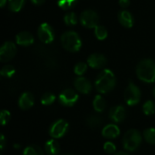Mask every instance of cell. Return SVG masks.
<instances>
[{
    "instance_id": "1",
    "label": "cell",
    "mask_w": 155,
    "mask_h": 155,
    "mask_svg": "<svg viewBox=\"0 0 155 155\" xmlns=\"http://www.w3.org/2000/svg\"><path fill=\"white\" fill-rule=\"evenodd\" d=\"M116 86V77L109 69H104L96 77L94 87L100 94H107Z\"/></svg>"
},
{
    "instance_id": "2",
    "label": "cell",
    "mask_w": 155,
    "mask_h": 155,
    "mask_svg": "<svg viewBox=\"0 0 155 155\" xmlns=\"http://www.w3.org/2000/svg\"><path fill=\"white\" fill-rule=\"evenodd\" d=\"M137 78L145 83L155 82V61L151 58L141 60L136 67Z\"/></svg>"
},
{
    "instance_id": "3",
    "label": "cell",
    "mask_w": 155,
    "mask_h": 155,
    "mask_svg": "<svg viewBox=\"0 0 155 155\" xmlns=\"http://www.w3.org/2000/svg\"><path fill=\"white\" fill-rule=\"evenodd\" d=\"M143 136L138 130L131 129L127 131L123 138L124 148L127 152H135L142 144Z\"/></svg>"
},
{
    "instance_id": "4",
    "label": "cell",
    "mask_w": 155,
    "mask_h": 155,
    "mask_svg": "<svg viewBox=\"0 0 155 155\" xmlns=\"http://www.w3.org/2000/svg\"><path fill=\"white\" fill-rule=\"evenodd\" d=\"M61 43L64 49L69 52H77L82 47V40L74 31H66L61 36Z\"/></svg>"
},
{
    "instance_id": "5",
    "label": "cell",
    "mask_w": 155,
    "mask_h": 155,
    "mask_svg": "<svg viewBox=\"0 0 155 155\" xmlns=\"http://www.w3.org/2000/svg\"><path fill=\"white\" fill-rule=\"evenodd\" d=\"M124 101L128 106H135L141 101L142 92L139 87L133 81H130L124 90Z\"/></svg>"
},
{
    "instance_id": "6",
    "label": "cell",
    "mask_w": 155,
    "mask_h": 155,
    "mask_svg": "<svg viewBox=\"0 0 155 155\" xmlns=\"http://www.w3.org/2000/svg\"><path fill=\"white\" fill-rule=\"evenodd\" d=\"M69 130V123L67 121L59 119L55 122H54L50 128H49V135L52 137V139H60L63 138Z\"/></svg>"
},
{
    "instance_id": "7",
    "label": "cell",
    "mask_w": 155,
    "mask_h": 155,
    "mask_svg": "<svg viewBox=\"0 0 155 155\" xmlns=\"http://www.w3.org/2000/svg\"><path fill=\"white\" fill-rule=\"evenodd\" d=\"M79 100V95L76 90L73 89H65L58 96V100L61 105L64 107H72L74 106Z\"/></svg>"
},
{
    "instance_id": "8",
    "label": "cell",
    "mask_w": 155,
    "mask_h": 155,
    "mask_svg": "<svg viewBox=\"0 0 155 155\" xmlns=\"http://www.w3.org/2000/svg\"><path fill=\"white\" fill-rule=\"evenodd\" d=\"M80 21L82 25L88 28L96 27L98 26L99 17L96 12L93 10H85L84 11L80 16Z\"/></svg>"
},
{
    "instance_id": "9",
    "label": "cell",
    "mask_w": 155,
    "mask_h": 155,
    "mask_svg": "<svg viewBox=\"0 0 155 155\" xmlns=\"http://www.w3.org/2000/svg\"><path fill=\"white\" fill-rule=\"evenodd\" d=\"M37 35L39 39L45 44H49L54 39V29L48 23H43L40 25L37 30Z\"/></svg>"
},
{
    "instance_id": "10",
    "label": "cell",
    "mask_w": 155,
    "mask_h": 155,
    "mask_svg": "<svg viewBox=\"0 0 155 155\" xmlns=\"http://www.w3.org/2000/svg\"><path fill=\"white\" fill-rule=\"evenodd\" d=\"M16 47L12 41H5L0 48V61L8 62L15 56Z\"/></svg>"
},
{
    "instance_id": "11",
    "label": "cell",
    "mask_w": 155,
    "mask_h": 155,
    "mask_svg": "<svg viewBox=\"0 0 155 155\" xmlns=\"http://www.w3.org/2000/svg\"><path fill=\"white\" fill-rule=\"evenodd\" d=\"M87 64L92 69H101L107 65V58L104 55L101 53H93L88 57Z\"/></svg>"
},
{
    "instance_id": "12",
    "label": "cell",
    "mask_w": 155,
    "mask_h": 155,
    "mask_svg": "<svg viewBox=\"0 0 155 155\" xmlns=\"http://www.w3.org/2000/svg\"><path fill=\"white\" fill-rule=\"evenodd\" d=\"M109 119L115 124L123 122L126 118V110L123 105H116L110 109Z\"/></svg>"
},
{
    "instance_id": "13",
    "label": "cell",
    "mask_w": 155,
    "mask_h": 155,
    "mask_svg": "<svg viewBox=\"0 0 155 155\" xmlns=\"http://www.w3.org/2000/svg\"><path fill=\"white\" fill-rule=\"evenodd\" d=\"M74 89L81 94H89L93 90V84L85 77H77L74 82Z\"/></svg>"
},
{
    "instance_id": "14",
    "label": "cell",
    "mask_w": 155,
    "mask_h": 155,
    "mask_svg": "<svg viewBox=\"0 0 155 155\" xmlns=\"http://www.w3.org/2000/svg\"><path fill=\"white\" fill-rule=\"evenodd\" d=\"M35 103V97L29 91L23 92L19 99H18V107L22 111H27L34 106Z\"/></svg>"
},
{
    "instance_id": "15",
    "label": "cell",
    "mask_w": 155,
    "mask_h": 155,
    "mask_svg": "<svg viewBox=\"0 0 155 155\" xmlns=\"http://www.w3.org/2000/svg\"><path fill=\"white\" fill-rule=\"evenodd\" d=\"M120 133H121V130L118 127V125H116L115 123L107 124L102 130L103 137L105 139H108V140L116 139L117 137H119Z\"/></svg>"
},
{
    "instance_id": "16",
    "label": "cell",
    "mask_w": 155,
    "mask_h": 155,
    "mask_svg": "<svg viewBox=\"0 0 155 155\" xmlns=\"http://www.w3.org/2000/svg\"><path fill=\"white\" fill-rule=\"evenodd\" d=\"M15 41L20 46L27 47L34 43V37L31 33H29L27 31H22L16 35Z\"/></svg>"
},
{
    "instance_id": "17",
    "label": "cell",
    "mask_w": 155,
    "mask_h": 155,
    "mask_svg": "<svg viewBox=\"0 0 155 155\" xmlns=\"http://www.w3.org/2000/svg\"><path fill=\"white\" fill-rule=\"evenodd\" d=\"M44 149L47 155H58L60 153V144L55 139L48 140L45 143Z\"/></svg>"
},
{
    "instance_id": "18",
    "label": "cell",
    "mask_w": 155,
    "mask_h": 155,
    "mask_svg": "<svg viewBox=\"0 0 155 155\" xmlns=\"http://www.w3.org/2000/svg\"><path fill=\"white\" fill-rule=\"evenodd\" d=\"M93 108L97 113H102L106 109V100L102 94H97L93 100Z\"/></svg>"
},
{
    "instance_id": "19",
    "label": "cell",
    "mask_w": 155,
    "mask_h": 155,
    "mask_svg": "<svg viewBox=\"0 0 155 155\" xmlns=\"http://www.w3.org/2000/svg\"><path fill=\"white\" fill-rule=\"evenodd\" d=\"M118 18L120 23L125 27H132L134 25V17L128 11H121L118 15Z\"/></svg>"
},
{
    "instance_id": "20",
    "label": "cell",
    "mask_w": 155,
    "mask_h": 155,
    "mask_svg": "<svg viewBox=\"0 0 155 155\" xmlns=\"http://www.w3.org/2000/svg\"><path fill=\"white\" fill-rule=\"evenodd\" d=\"M86 124L90 128H98L103 124V118L96 114L90 115L86 118Z\"/></svg>"
},
{
    "instance_id": "21",
    "label": "cell",
    "mask_w": 155,
    "mask_h": 155,
    "mask_svg": "<svg viewBox=\"0 0 155 155\" xmlns=\"http://www.w3.org/2000/svg\"><path fill=\"white\" fill-rule=\"evenodd\" d=\"M23 155H45L44 151L37 145H29L26 146L24 151Z\"/></svg>"
},
{
    "instance_id": "22",
    "label": "cell",
    "mask_w": 155,
    "mask_h": 155,
    "mask_svg": "<svg viewBox=\"0 0 155 155\" xmlns=\"http://www.w3.org/2000/svg\"><path fill=\"white\" fill-rule=\"evenodd\" d=\"M143 112L146 116H151L155 113V102L149 100L143 105Z\"/></svg>"
},
{
    "instance_id": "23",
    "label": "cell",
    "mask_w": 155,
    "mask_h": 155,
    "mask_svg": "<svg viewBox=\"0 0 155 155\" xmlns=\"http://www.w3.org/2000/svg\"><path fill=\"white\" fill-rule=\"evenodd\" d=\"M56 100V96L51 92H45L41 97V103L44 106H50L52 105Z\"/></svg>"
},
{
    "instance_id": "24",
    "label": "cell",
    "mask_w": 155,
    "mask_h": 155,
    "mask_svg": "<svg viewBox=\"0 0 155 155\" xmlns=\"http://www.w3.org/2000/svg\"><path fill=\"white\" fill-rule=\"evenodd\" d=\"M15 73V69L12 65H5L0 69V75L5 79H9L13 77Z\"/></svg>"
},
{
    "instance_id": "25",
    "label": "cell",
    "mask_w": 155,
    "mask_h": 155,
    "mask_svg": "<svg viewBox=\"0 0 155 155\" xmlns=\"http://www.w3.org/2000/svg\"><path fill=\"white\" fill-rule=\"evenodd\" d=\"M144 140L152 145H155V128H148L143 132Z\"/></svg>"
},
{
    "instance_id": "26",
    "label": "cell",
    "mask_w": 155,
    "mask_h": 155,
    "mask_svg": "<svg viewBox=\"0 0 155 155\" xmlns=\"http://www.w3.org/2000/svg\"><path fill=\"white\" fill-rule=\"evenodd\" d=\"M94 34H95V37L99 39V40H104L108 36V32H107V29L104 26H97L95 28H94Z\"/></svg>"
},
{
    "instance_id": "27",
    "label": "cell",
    "mask_w": 155,
    "mask_h": 155,
    "mask_svg": "<svg viewBox=\"0 0 155 155\" xmlns=\"http://www.w3.org/2000/svg\"><path fill=\"white\" fill-rule=\"evenodd\" d=\"M25 0H8L9 9L13 12H18L24 5Z\"/></svg>"
},
{
    "instance_id": "28",
    "label": "cell",
    "mask_w": 155,
    "mask_h": 155,
    "mask_svg": "<svg viewBox=\"0 0 155 155\" xmlns=\"http://www.w3.org/2000/svg\"><path fill=\"white\" fill-rule=\"evenodd\" d=\"M87 68H88V64H86L85 62H78L74 66V71L78 77H83V75L87 71Z\"/></svg>"
},
{
    "instance_id": "29",
    "label": "cell",
    "mask_w": 155,
    "mask_h": 155,
    "mask_svg": "<svg viewBox=\"0 0 155 155\" xmlns=\"http://www.w3.org/2000/svg\"><path fill=\"white\" fill-rule=\"evenodd\" d=\"M76 2H77V0H57L58 5L64 10L70 9L73 6H74Z\"/></svg>"
},
{
    "instance_id": "30",
    "label": "cell",
    "mask_w": 155,
    "mask_h": 155,
    "mask_svg": "<svg viewBox=\"0 0 155 155\" xmlns=\"http://www.w3.org/2000/svg\"><path fill=\"white\" fill-rule=\"evenodd\" d=\"M64 23L67 26H74L77 23V16L74 13L69 12L64 16Z\"/></svg>"
},
{
    "instance_id": "31",
    "label": "cell",
    "mask_w": 155,
    "mask_h": 155,
    "mask_svg": "<svg viewBox=\"0 0 155 155\" xmlns=\"http://www.w3.org/2000/svg\"><path fill=\"white\" fill-rule=\"evenodd\" d=\"M11 119V113L7 110H2L0 113V122L2 126H5Z\"/></svg>"
},
{
    "instance_id": "32",
    "label": "cell",
    "mask_w": 155,
    "mask_h": 155,
    "mask_svg": "<svg viewBox=\"0 0 155 155\" xmlns=\"http://www.w3.org/2000/svg\"><path fill=\"white\" fill-rule=\"evenodd\" d=\"M104 150L108 154H115L116 153V145L113 142H105L104 144Z\"/></svg>"
},
{
    "instance_id": "33",
    "label": "cell",
    "mask_w": 155,
    "mask_h": 155,
    "mask_svg": "<svg viewBox=\"0 0 155 155\" xmlns=\"http://www.w3.org/2000/svg\"><path fill=\"white\" fill-rule=\"evenodd\" d=\"M5 145H6V140H5V136L2 134L1 138H0V149H1V151H4Z\"/></svg>"
},
{
    "instance_id": "34",
    "label": "cell",
    "mask_w": 155,
    "mask_h": 155,
    "mask_svg": "<svg viewBox=\"0 0 155 155\" xmlns=\"http://www.w3.org/2000/svg\"><path fill=\"white\" fill-rule=\"evenodd\" d=\"M119 4L122 7H128L130 5V0H120Z\"/></svg>"
},
{
    "instance_id": "35",
    "label": "cell",
    "mask_w": 155,
    "mask_h": 155,
    "mask_svg": "<svg viewBox=\"0 0 155 155\" xmlns=\"http://www.w3.org/2000/svg\"><path fill=\"white\" fill-rule=\"evenodd\" d=\"M35 5H42L45 0H31Z\"/></svg>"
},
{
    "instance_id": "36",
    "label": "cell",
    "mask_w": 155,
    "mask_h": 155,
    "mask_svg": "<svg viewBox=\"0 0 155 155\" xmlns=\"http://www.w3.org/2000/svg\"><path fill=\"white\" fill-rule=\"evenodd\" d=\"M114 155H130L128 153H126V152H118V153H116Z\"/></svg>"
},
{
    "instance_id": "37",
    "label": "cell",
    "mask_w": 155,
    "mask_h": 155,
    "mask_svg": "<svg viewBox=\"0 0 155 155\" xmlns=\"http://www.w3.org/2000/svg\"><path fill=\"white\" fill-rule=\"evenodd\" d=\"M20 147H21L20 144H18V143H15V144H14V148H15V149H20Z\"/></svg>"
},
{
    "instance_id": "38",
    "label": "cell",
    "mask_w": 155,
    "mask_h": 155,
    "mask_svg": "<svg viewBox=\"0 0 155 155\" xmlns=\"http://www.w3.org/2000/svg\"><path fill=\"white\" fill-rule=\"evenodd\" d=\"M5 2H6V0H1V3H0V5L3 7L5 5Z\"/></svg>"
},
{
    "instance_id": "39",
    "label": "cell",
    "mask_w": 155,
    "mask_h": 155,
    "mask_svg": "<svg viewBox=\"0 0 155 155\" xmlns=\"http://www.w3.org/2000/svg\"><path fill=\"white\" fill-rule=\"evenodd\" d=\"M153 96L155 97V86L154 88H153Z\"/></svg>"
},
{
    "instance_id": "40",
    "label": "cell",
    "mask_w": 155,
    "mask_h": 155,
    "mask_svg": "<svg viewBox=\"0 0 155 155\" xmlns=\"http://www.w3.org/2000/svg\"><path fill=\"white\" fill-rule=\"evenodd\" d=\"M61 155H74V154H72V153H64V154H61Z\"/></svg>"
}]
</instances>
